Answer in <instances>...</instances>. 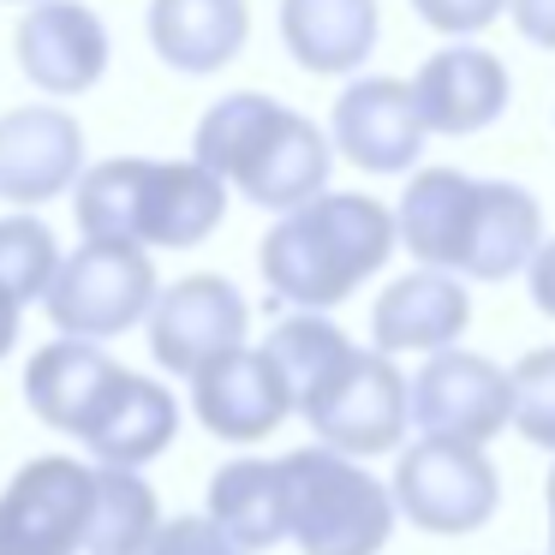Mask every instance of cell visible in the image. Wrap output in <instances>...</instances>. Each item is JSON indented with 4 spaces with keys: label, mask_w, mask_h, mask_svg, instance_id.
Segmentation results:
<instances>
[{
    "label": "cell",
    "mask_w": 555,
    "mask_h": 555,
    "mask_svg": "<svg viewBox=\"0 0 555 555\" xmlns=\"http://www.w3.org/2000/svg\"><path fill=\"white\" fill-rule=\"evenodd\" d=\"M395 245H400L395 209H383L364 192H323L311 204L287 209L263 233L257 269H263L269 293L281 305L335 311L395 257Z\"/></svg>",
    "instance_id": "obj_1"
},
{
    "label": "cell",
    "mask_w": 555,
    "mask_h": 555,
    "mask_svg": "<svg viewBox=\"0 0 555 555\" xmlns=\"http://www.w3.org/2000/svg\"><path fill=\"white\" fill-rule=\"evenodd\" d=\"M73 216L85 240L144 245V251H192L228 216V180L204 162L114 156L78 173Z\"/></svg>",
    "instance_id": "obj_2"
},
{
    "label": "cell",
    "mask_w": 555,
    "mask_h": 555,
    "mask_svg": "<svg viewBox=\"0 0 555 555\" xmlns=\"http://www.w3.org/2000/svg\"><path fill=\"white\" fill-rule=\"evenodd\" d=\"M192 156L209 173H221L240 197H251L257 209L287 216V209L323 197L328 168H335V138H323L317 120H305L287 102L233 90L197 120Z\"/></svg>",
    "instance_id": "obj_3"
},
{
    "label": "cell",
    "mask_w": 555,
    "mask_h": 555,
    "mask_svg": "<svg viewBox=\"0 0 555 555\" xmlns=\"http://www.w3.org/2000/svg\"><path fill=\"white\" fill-rule=\"evenodd\" d=\"M287 478V538L299 555H376L395 531V490L376 483L352 454L293 448L281 454Z\"/></svg>",
    "instance_id": "obj_4"
},
{
    "label": "cell",
    "mask_w": 555,
    "mask_h": 555,
    "mask_svg": "<svg viewBox=\"0 0 555 555\" xmlns=\"http://www.w3.org/2000/svg\"><path fill=\"white\" fill-rule=\"evenodd\" d=\"M299 418L335 454H352V460L395 454L406 424H412V383L400 376L395 352L347 347L299 395Z\"/></svg>",
    "instance_id": "obj_5"
},
{
    "label": "cell",
    "mask_w": 555,
    "mask_h": 555,
    "mask_svg": "<svg viewBox=\"0 0 555 555\" xmlns=\"http://www.w3.org/2000/svg\"><path fill=\"white\" fill-rule=\"evenodd\" d=\"M156 263L144 245L85 240L73 257H61V275L49 287V323L73 340H114L132 323H144L156 305Z\"/></svg>",
    "instance_id": "obj_6"
},
{
    "label": "cell",
    "mask_w": 555,
    "mask_h": 555,
    "mask_svg": "<svg viewBox=\"0 0 555 555\" xmlns=\"http://www.w3.org/2000/svg\"><path fill=\"white\" fill-rule=\"evenodd\" d=\"M388 490H395L400 514L436 538H466L502 502V478H495L490 454L472 442H448V436H418L395 460Z\"/></svg>",
    "instance_id": "obj_7"
},
{
    "label": "cell",
    "mask_w": 555,
    "mask_h": 555,
    "mask_svg": "<svg viewBox=\"0 0 555 555\" xmlns=\"http://www.w3.org/2000/svg\"><path fill=\"white\" fill-rule=\"evenodd\" d=\"M96 472L66 454H42L0 490V555H78L90 538Z\"/></svg>",
    "instance_id": "obj_8"
},
{
    "label": "cell",
    "mask_w": 555,
    "mask_h": 555,
    "mask_svg": "<svg viewBox=\"0 0 555 555\" xmlns=\"http://www.w3.org/2000/svg\"><path fill=\"white\" fill-rule=\"evenodd\" d=\"M412 424L424 436H448V442L483 448L514 424V371L466 347L430 352V364L412 383Z\"/></svg>",
    "instance_id": "obj_9"
},
{
    "label": "cell",
    "mask_w": 555,
    "mask_h": 555,
    "mask_svg": "<svg viewBox=\"0 0 555 555\" xmlns=\"http://www.w3.org/2000/svg\"><path fill=\"white\" fill-rule=\"evenodd\" d=\"M192 406L209 436L257 442V436H275L299 412V400H293V383L269 347H233L192 376Z\"/></svg>",
    "instance_id": "obj_10"
},
{
    "label": "cell",
    "mask_w": 555,
    "mask_h": 555,
    "mask_svg": "<svg viewBox=\"0 0 555 555\" xmlns=\"http://www.w3.org/2000/svg\"><path fill=\"white\" fill-rule=\"evenodd\" d=\"M245 311L240 287L221 275H185L173 287L156 293L150 305V352H156L162 371L173 376H197L209 359L245 347Z\"/></svg>",
    "instance_id": "obj_11"
},
{
    "label": "cell",
    "mask_w": 555,
    "mask_h": 555,
    "mask_svg": "<svg viewBox=\"0 0 555 555\" xmlns=\"http://www.w3.org/2000/svg\"><path fill=\"white\" fill-rule=\"evenodd\" d=\"M85 173V126L54 102L0 114V197L18 209H37L66 197Z\"/></svg>",
    "instance_id": "obj_12"
},
{
    "label": "cell",
    "mask_w": 555,
    "mask_h": 555,
    "mask_svg": "<svg viewBox=\"0 0 555 555\" xmlns=\"http://www.w3.org/2000/svg\"><path fill=\"white\" fill-rule=\"evenodd\" d=\"M18 73L49 96H85L108 73V25L85 0H30L13 30Z\"/></svg>",
    "instance_id": "obj_13"
},
{
    "label": "cell",
    "mask_w": 555,
    "mask_h": 555,
    "mask_svg": "<svg viewBox=\"0 0 555 555\" xmlns=\"http://www.w3.org/2000/svg\"><path fill=\"white\" fill-rule=\"evenodd\" d=\"M335 150L364 173H406L424 150V120L406 78H352L335 96Z\"/></svg>",
    "instance_id": "obj_14"
},
{
    "label": "cell",
    "mask_w": 555,
    "mask_h": 555,
    "mask_svg": "<svg viewBox=\"0 0 555 555\" xmlns=\"http://www.w3.org/2000/svg\"><path fill=\"white\" fill-rule=\"evenodd\" d=\"M507 96H514L507 66L495 61L490 49L460 42V37L448 42V49H436L430 61L418 66V78H412V102H418L424 132H442V138H466V132L495 126L507 108Z\"/></svg>",
    "instance_id": "obj_15"
},
{
    "label": "cell",
    "mask_w": 555,
    "mask_h": 555,
    "mask_svg": "<svg viewBox=\"0 0 555 555\" xmlns=\"http://www.w3.org/2000/svg\"><path fill=\"white\" fill-rule=\"evenodd\" d=\"M472 323V299L460 287L454 269H412V275L388 281V293L371 305V340L376 352H442L460 347Z\"/></svg>",
    "instance_id": "obj_16"
},
{
    "label": "cell",
    "mask_w": 555,
    "mask_h": 555,
    "mask_svg": "<svg viewBox=\"0 0 555 555\" xmlns=\"http://www.w3.org/2000/svg\"><path fill=\"white\" fill-rule=\"evenodd\" d=\"M180 436V406L156 376L120 371L108 383V395L96 400V412L85 418L78 442L102 460V466H150L156 454H168Z\"/></svg>",
    "instance_id": "obj_17"
},
{
    "label": "cell",
    "mask_w": 555,
    "mask_h": 555,
    "mask_svg": "<svg viewBox=\"0 0 555 555\" xmlns=\"http://www.w3.org/2000/svg\"><path fill=\"white\" fill-rule=\"evenodd\" d=\"M472 216H478V180L460 168H424L412 173L406 197H400L395 228H400V245L424 269H454L460 275L472 245Z\"/></svg>",
    "instance_id": "obj_18"
},
{
    "label": "cell",
    "mask_w": 555,
    "mask_h": 555,
    "mask_svg": "<svg viewBox=\"0 0 555 555\" xmlns=\"http://www.w3.org/2000/svg\"><path fill=\"white\" fill-rule=\"evenodd\" d=\"M245 37H251L245 0H150V49L173 73H221L228 61H240Z\"/></svg>",
    "instance_id": "obj_19"
},
{
    "label": "cell",
    "mask_w": 555,
    "mask_h": 555,
    "mask_svg": "<svg viewBox=\"0 0 555 555\" xmlns=\"http://www.w3.org/2000/svg\"><path fill=\"white\" fill-rule=\"evenodd\" d=\"M120 376V364L102 352V340H49L42 352H30L25 371V406L37 412L49 430L78 436L85 418L96 412V400L108 395V383Z\"/></svg>",
    "instance_id": "obj_20"
},
{
    "label": "cell",
    "mask_w": 555,
    "mask_h": 555,
    "mask_svg": "<svg viewBox=\"0 0 555 555\" xmlns=\"http://www.w3.org/2000/svg\"><path fill=\"white\" fill-rule=\"evenodd\" d=\"M281 42L317 78L359 73L376 49V0H281Z\"/></svg>",
    "instance_id": "obj_21"
},
{
    "label": "cell",
    "mask_w": 555,
    "mask_h": 555,
    "mask_svg": "<svg viewBox=\"0 0 555 555\" xmlns=\"http://www.w3.org/2000/svg\"><path fill=\"white\" fill-rule=\"evenodd\" d=\"M543 245V209L526 185L507 180H478V216H472V245L460 275L466 281H507L531 269Z\"/></svg>",
    "instance_id": "obj_22"
},
{
    "label": "cell",
    "mask_w": 555,
    "mask_h": 555,
    "mask_svg": "<svg viewBox=\"0 0 555 555\" xmlns=\"http://www.w3.org/2000/svg\"><path fill=\"white\" fill-rule=\"evenodd\" d=\"M209 519L240 550H275L287 543V478L281 460H233L209 478Z\"/></svg>",
    "instance_id": "obj_23"
},
{
    "label": "cell",
    "mask_w": 555,
    "mask_h": 555,
    "mask_svg": "<svg viewBox=\"0 0 555 555\" xmlns=\"http://www.w3.org/2000/svg\"><path fill=\"white\" fill-rule=\"evenodd\" d=\"M162 531L156 490L138 478V466H96V507H90L85 555H150Z\"/></svg>",
    "instance_id": "obj_24"
},
{
    "label": "cell",
    "mask_w": 555,
    "mask_h": 555,
    "mask_svg": "<svg viewBox=\"0 0 555 555\" xmlns=\"http://www.w3.org/2000/svg\"><path fill=\"white\" fill-rule=\"evenodd\" d=\"M54 275H61V245L54 228L37 216H7L0 221V287L13 293L18 305L49 299Z\"/></svg>",
    "instance_id": "obj_25"
},
{
    "label": "cell",
    "mask_w": 555,
    "mask_h": 555,
    "mask_svg": "<svg viewBox=\"0 0 555 555\" xmlns=\"http://www.w3.org/2000/svg\"><path fill=\"white\" fill-rule=\"evenodd\" d=\"M347 347L352 340L340 335L323 311H299V317H287V323H275V335H269V352H275V364L287 371V383H293V400H299Z\"/></svg>",
    "instance_id": "obj_26"
},
{
    "label": "cell",
    "mask_w": 555,
    "mask_h": 555,
    "mask_svg": "<svg viewBox=\"0 0 555 555\" xmlns=\"http://www.w3.org/2000/svg\"><path fill=\"white\" fill-rule=\"evenodd\" d=\"M514 430L555 454V347H538L514 364Z\"/></svg>",
    "instance_id": "obj_27"
},
{
    "label": "cell",
    "mask_w": 555,
    "mask_h": 555,
    "mask_svg": "<svg viewBox=\"0 0 555 555\" xmlns=\"http://www.w3.org/2000/svg\"><path fill=\"white\" fill-rule=\"evenodd\" d=\"M150 555H251V550H240L209 514H180L156 531Z\"/></svg>",
    "instance_id": "obj_28"
},
{
    "label": "cell",
    "mask_w": 555,
    "mask_h": 555,
    "mask_svg": "<svg viewBox=\"0 0 555 555\" xmlns=\"http://www.w3.org/2000/svg\"><path fill=\"white\" fill-rule=\"evenodd\" d=\"M412 13L442 37H478L507 13V0H412Z\"/></svg>",
    "instance_id": "obj_29"
},
{
    "label": "cell",
    "mask_w": 555,
    "mask_h": 555,
    "mask_svg": "<svg viewBox=\"0 0 555 555\" xmlns=\"http://www.w3.org/2000/svg\"><path fill=\"white\" fill-rule=\"evenodd\" d=\"M507 18L526 42L538 49H555V0H507Z\"/></svg>",
    "instance_id": "obj_30"
},
{
    "label": "cell",
    "mask_w": 555,
    "mask_h": 555,
    "mask_svg": "<svg viewBox=\"0 0 555 555\" xmlns=\"http://www.w3.org/2000/svg\"><path fill=\"white\" fill-rule=\"evenodd\" d=\"M531 305L543 317H555V240H543L538 257H531Z\"/></svg>",
    "instance_id": "obj_31"
},
{
    "label": "cell",
    "mask_w": 555,
    "mask_h": 555,
    "mask_svg": "<svg viewBox=\"0 0 555 555\" xmlns=\"http://www.w3.org/2000/svg\"><path fill=\"white\" fill-rule=\"evenodd\" d=\"M18 311H25V305L0 287V359H7V352H13V340H18Z\"/></svg>",
    "instance_id": "obj_32"
},
{
    "label": "cell",
    "mask_w": 555,
    "mask_h": 555,
    "mask_svg": "<svg viewBox=\"0 0 555 555\" xmlns=\"http://www.w3.org/2000/svg\"><path fill=\"white\" fill-rule=\"evenodd\" d=\"M543 507H550V555H555V466H550V478H543Z\"/></svg>",
    "instance_id": "obj_33"
},
{
    "label": "cell",
    "mask_w": 555,
    "mask_h": 555,
    "mask_svg": "<svg viewBox=\"0 0 555 555\" xmlns=\"http://www.w3.org/2000/svg\"><path fill=\"white\" fill-rule=\"evenodd\" d=\"M18 7H30V0H18Z\"/></svg>",
    "instance_id": "obj_34"
}]
</instances>
